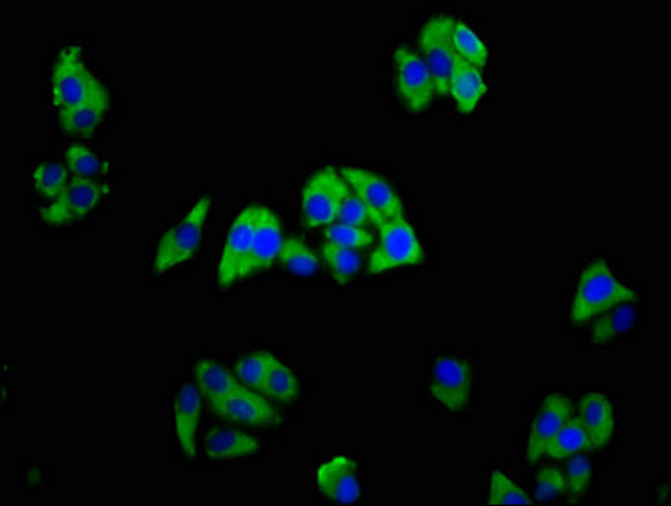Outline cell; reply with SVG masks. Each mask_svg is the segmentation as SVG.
<instances>
[{"label": "cell", "instance_id": "6da1fadb", "mask_svg": "<svg viewBox=\"0 0 671 506\" xmlns=\"http://www.w3.org/2000/svg\"><path fill=\"white\" fill-rule=\"evenodd\" d=\"M638 301L635 289L617 279L604 261H594L583 268L570 304V323L583 326L592 323L602 312L623 302Z\"/></svg>", "mask_w": 671, "mask_h": 506}, {"label": "cell", "instance_id": "7a4b0ae2", "mask_svg": "<svg viewBox=\"0 0 671 506\" xmlns=\"http://www.w3.org/2000/svg\"><path fill=\"white\" fill-rule=\"evenodd\" d=\"M370 221L379 228V245L370 253L367 272L380 276L396 268L417 265L424 261L423 243L418 240L410 221L404 217L386 215L368 208Z\"/></svg>", "mask_w": 671, "mask_h": 506}, {"label": "cell", "instance_id": "3957f363", "mask_svg": "<svg viewBox=\"0 0 671 506\" xmlns=\"http://www.w3.org/2000/svg\"><path fill=\"white\" fill-rule=\"evenodd\" d=\"M213 206L211 196H203L183 220L165 231L154 255L155 274L173 271L195 257L205 237L206 220Z\"/></svg>", "mask_w": 671, "mask_h": 506}, {"label": "cell", "instance_id": "277c9868", "mask_svg": "<svg viewBox=\"0 0 671 506\" xmlns=\"http://www.w3.org/2000/svg\"><path fill=\"white\" fill-rule=\"evenodd\" d=\"M107 87L86 67L80 46H67L56 58L51 95L58 111L74 107L107 92Z\"/></svg>", "mask_w": 671, "mask_h": 506}, {"label": "cell", "instance_id": "5b68a950", "mask_svg": "<svg viewBox=\"0 0 671 506\" xmlns=\"http://www.w3.org/2000/svg\"><path fill=\"white\" fill-rule=\"evenodd\" d=\"M351 187L336 169L323 168L302 187V221L305 228L327 227L338 218Z\"/></svg>", "mask_w": 671, "mask_h": 506}, {"label": "cell", "instance_id": "8992f818", "mask_svg": "<svg viewBox=\"0 0 671 506\" xmlns=\"http://www.w3.org/2000/svg\"><path fill=\"white\" fill-rule=\"evenodd\" d=\"M454 24L455 19L451 15H436L424 24L418 34V49L432 74L437 96L449 95V80L455 58L452 46Z\"/></svg>", "mask_w": 671, "mask_h": 506}, {"label": "cell", "instance_id": "52a82bcc", "mask_svg": "<svg viewBox=\"0 0 671 506\" xmlns=\"http://www.w3.org/2000/svg\"><path fill=\"white\" fill-rule=\"evenodd\" d=\"M393 61L396 93L405 108L412 114H420L429 108L437 96L436 84L423 56L407 46H401L393 53Z\"/></svg>", "mask_w": 671, "mask_h": 506}, {"label": "cell", "instance_id": "ba28073f", "mask_svg": "<svg viewBox=\"0 0 671 506\" xmlns=\"http://www.w3.org/2000/svg\"><path fill=\"white\" fill-rule=\"evenodd\" d=\"M261 208L262 205H250L243 208L228 231L217 271L218 286L221 289H227L240 280L243 265L254 243Z\"/></svg>", "mask_w": 671, "mask_h": 506}, {"label": "cell", "instance_id": "9c48e42d", "mask_svg": "<svg viewBox=\"0 0 671 506\" xmlns=\"http://www.w3.org/2000/svg\"><path fill=\"white\" fill-rule=\"evenodd\" d=\"M107 187L96 180H77L74 177L67 189L41 209V218L49 225H67L83 220L100 205Z\"/></svg>", "mask_w": 671, "mask_h": 506}, {"label": "cell", "instance_id": "30bf717a", "mask_svg": "<svg viewBox=\"0 0 671 506\" xmlns=\"http://www.w3.org/2000/svg\"><path fill=\"white\" fill-rule=\"evenodd\" d=\"M473 375L470 365L455 356H440L433 365L430 393L442 407L461 412L471 399Z\"/></svg>", "mask_w": 671, "mask_h": 506}, {"label": "cell", "instance_id": "8fae6325", "mask_svg": "<svg viewBox=\"0 0 671 506\" xmlns=\"http://www.w3.org/2000/svg\"><path fill=\"white\" fill-rule=\"evenodd\" d=\"M343 177L355 195L368 206L386 217H404L405 208L401 196L396 195L392 184L380 174L361 168H345Z\"/></svg>", "mask_w": 671, "mask_h": 506}, {"label": "cell", "instance_id": "7c38bea8", "mask_svg": "<svg viewBox=\"0 0 671 506\" xmlns=\"http://www.w3.org/2000/svg\"><path fill=\"white\" fill-rule=\"evenodd\" d=\"M284 237L282 221L274 209L262 205L261 218H258L257 231H255L254 243L243 265L240 280L248 279L258 272L267 271L271 264L279 258L282 249Z\"/></svg>", "mask_w": 671, "mask_h": 506}, {"label": "cell", "instance_id": "4fadbf2b", "mask_svg": "<svg viewBox=\"0 0 671 506\" xmlns=\"http://www.w3.org/2000/svg\"><path fill=\"white\" fill-rule=\"evenodd\" d=\"M574 417L572 400L562 393H552L543 400L529 434V461L543 459V452L558 430Z\"/></svg>", "mask_w": 671, "mask_h": 506}, {"label": "cell", "instance_id": "5bb4252c", "mask_svg": "<svg viewBox=\"0 0 671 506\" xmlns=\"http://www.w3.org/2000/svg\"><path fill=\"white\" fill-rule=\"evenodd\" d=\"M316 488L331 502L349 505L361 496L358 467L348 456H334L317 468Z\"/></svg>", "mask_w": 671, "mask_h": 506}, {"label": "cell", "instance_id": "9a60e30c", "mask_svg": "<svg viewBox=\"0 0 671 506\" xmlns=\"http://www.w3.org/2000/svg\"><path fill=\"white\" fill-rule=\"evenodd\" d=\"M209 409L224 421L240 422L245 426L270 427L276 426L280 421L276 407L255 390H246L239 395L228 396Z\"/></svg>", "mask_w": 671, "mask_h": 506}, {"label": "cell", "instance_id": "2e32d148", "mask_svg": "<svg viewBox=\"0 0 671 506\" xmlns=\"http://www.w3.org/2000/svg\"><path fill=\"white\" fill-rule=\"evenodd\" d=\"M199 421H201V392L198 386L184 383L174 402V433L181 451L187 459H195L198 455L196 436H198Z\"/></svg>", "mask_w": 671, "mask_h": 506}, {"label": "cell", "instance_id": "e0dca14e", "mask_svg": "<svg viewBox=\"0 0 671 506\" xmlns=\"http://www.w3.org/2000/svg\"><path fill=\"white\" fill-rule=\"evenodd\" d=\"M577 418L589 437V449L599 451L610 445L614 434V411L610 399L601 393H587L580 400Z\"/></svg>", "mask_w": 671, "mask_h": 506}, {"label": "cell", "instance_id": "ac0fdd59", "mask_svg": "<svg viewBox=\"0 0 671 506\" xmlns=\"http://www.w3.org/2000/svg\"><path fill=\"white\" fill-rule=\"evenodd\" d=\"M485 93V77L481 68L474 67L455 55L451 80H449V95L454 99L459 112L461 114L474 112Z\"/></svg>", "mask_w": 671, "mask_h": 506}, {"label": "cell", "instance_id": "d6986e66", "mask_svg": "<svg viewBox=\"0 0 671 506\" xmlns=\"http://www.w3.org/2000/svg\"><path fill=\"white\" fill-rule=\"evenodd\" d=\"M261 451V442L252 434L239 429H215L205 439V456L209 461L252 458Z\"/></svg>", "mask_w": 671, "mask_h": 506}, {"label": "cell", "instance_id": "ffe728a7", "mask_svg": "<svg viewBox=\"0 0 671 506\" xmlns=\"http://www.w3.org/2000/svg\"><path fill=\"white\" fill-rule=\"evenodd\" d=\"M111 111V90L59 112V127L73 136L92 137L103 118Z\"/></svg>", "mask_w": 671, "mask_h": 506}, {"label": "cell", "instance_id": "44dd1931", "mask_svg": "<svg viewBox=\"0 0 671 506\" xmlns=\"http://www.w3.org/2000/svg\"><path fill=\"white\" fill-rule=\"evenodd\" d=\"M196 382H198L199 392H201L205 402H208L209 407L218 404L221 400L228 396L239 395L246 392L248 387L240 382L239 377L228 371L221 365L215 364L211 360H201L196 365Z\"/></svg>", "mask_w": 671, "mask_h": 506}, {"label": "cell", "instance_id": "7402d4cb", "mask_svg": "<svg viewBox=\"0 0 671 506\" xmlns=\"http://www.w3.org/2000/svg\"><path fill=\"white\" fill-rule=\"evenodd\" d=\"M636 320H638V312L633 302H623L610 311L602 312L595 320H592L594 323L591 327V342L594 345H604L632 330Z\"/></svg>", "mask_w": 671, "mask_h": 506}, {"label": "cell", "instance_id": "603a6c76", "mask_svg": "<svg viewBox=\"0 0 671 506\" xmlns=\"http://www.w3.org/2000/svg\"><path fill=\"white\" fill-rule=\"evenodd\" d=\"M586 449H589V437L577 415H574L552 439L551 445L543 452V458L565 461L570 456L586 451Z\"/></svg>", "mask_w": 671, "mask_h": 506}, {"label": "cell", "instance_id": "cb8c5ba5", "mask_svg": "<svg viewBox=\"0 0 671 506\" xmlns=\"http://www.w3.org/2000/svg\"><path fill=\"white\" fill-rule=\"evenodd\" d=\"M321 257L329 268L331 276L336 283L346 284L358 274L361 267V257L358 250L346 249V246L334 245L324 242L321 245Z\"/></svg>", "mask_w": 671, "mask_h": 506}, {"label": "cell", "instance_id": "d4e9b609", "mask_svg": "<svg viewBox=\"0 0 671 506\" xmlns=\"http://www.w3.org/2000/svg\"><path fill=\"white\" fill-rule=\"evenodd\" d=\"M279 261L287 271L299 277L312 276L320 268V258L316 253L312 252L311 246L305 245L304 240L299 237H289L284 240Z\"/></svg>", "mask_w": 671, "mask_h": 506}, {"label": "cell", "instance_id": "484cf974", "mask_svg": "<svg viewBox=\"0 0 671 506\" xmlns=\"http://www.w3.org/2000/svg\"><path fill=\"white\" fill-rule=\"evenodd\" d=\"M68 173L70 171L65 165L59 164V162L43 161L33 171L34 189L43 198L55 202L67 189L68 184L71 183Z\"/></svg>", "mask_w": 671, "mask_h": 506}, {"label": "cell", "instance_id": "4316f807", "mask_svg": "<svg viewBox=\"0 0 671 506\" xmlns=\"http://www.w3.org/2000/svg\"><path fill=\"white\" fill-rule=\"evenodd\" d=\"M452 46L459 58L471 62L474 67L485 68L488 65V46L463 21H455L454 31H452Z\"/></svg>", "mask_w": 671, "mask_h": 506}, {"label": "cell", "instance_id": "83f0119b", "mask_svg": "<svg viewBox=\"0 0 671 506\" xmlns=\"http://www.w3.org/2000/svg\"><path fill=\"white\" fill-rule=\"evenodd\" d=\"M299 392H301V386H299L298 377L274 356L264 395L271 400H279V402H293L298 399Z\"/></svg>", "mask_w": 671, "mask_h": 506}, {"label": "cell", "instance_id": "f1b7e54d", "mask_svg": "<svg viewBox=\"0 0 671 506\" xmlns=\"http://www.w3.org/2000/svg\"><path fill=\"white\" fill-rule=\"evenodd\" d=\"M271 358H274V355L265 352L245 356L235 367V375L239 377L240 382L248 387V389L255 390V392L264 395L268 371H270Z\"/></svg>", "mask_w": 671, "mask_h": 506}, {"label": "cell", "instance_id": "f546056e", "mask_svg": "<svg viewBox=\"0 0 671 506\" xmlns=\"http://www.w3.org/2000/svg\"><path fill=\"white\" fill-rule=\"evenodd\" d=\"M565 480H567V496L570 503H577L586 496V493L591 488L592 483V467L591 461L582 452L567 458V471H565Z\"/></svg>", "mask_w": 671, "mask_h": 506}, {"label": "cell", "instance_id": "4dcf8cb0", "mask_svg": "<svg viewBox=\"0 0 671 506\" xmlns=\"http://www.w3.org/2000/svg\"><path fill=\"white\" fill-rule=\"evenodd\" d=\"M489 505H532V499L508 474L493 471L489 480Z\"/></svg>", "mask_w": 671, "mask_h": 506}, {"label": "cell", "instance_id": "1f68e13d", "mask_svg": "<svg viewBox=\"0 0 671 506\" xmlns=\"http://www.w3.org/2000/svg\"><path fill=\"white\" fill-rule=\"evenodd\" d=\"M67 168L77 180H96L103 173V161L86 146L68 147Z\"/></svg>", "mask_w": 671, "mask_h": 506}, {"label": "cell", "instance_id": "d6a6232c", "mask_svg": "<svg viewBox=\"0 0 671 506\" xmlns=\"http://www.w3.org/2000/svg\"><path fill=\"white\" fill-rule=\"evenodd\" d=\"M324 237H326V242L351 250L367 249L374 240L373 233L368 228L351 227V225L336 223V221L327 225Z\"/></svg>", "mask_w": 671, "mask_h": 506}, {"label": "cell", "instance_id": "836d02e7", "mask_svg": "<svg viewBox=\"0 0 671 506\" xmlns=\"http://www.w3.org/2000/svg\"><path fill=\"white\" fill-rule=\"evenodd\" d=\"M565 492H567V480H565V473L560 468H540L535 484H533V498L536 502H554Z\"/></svg>", "mask_w": 671, "mask_h": 506}, {"label": "cell", "instance_id": "e575fe53", "mask_svg": "<svg viewBox=\"0 0 671 506\" xmlns=\"http://www.w3.org/2000/svg\"><path fill=\"white\" fill-rule=\"evenodd\" d=\"M370 221L368 206L356 195L349 193L338 211L336 223L351 225V227H365Z\"/></svg>", "mask_w": 671, "mask_h": 506}]
</instances>
